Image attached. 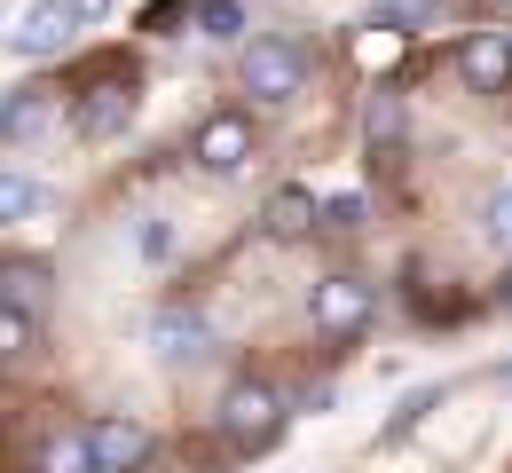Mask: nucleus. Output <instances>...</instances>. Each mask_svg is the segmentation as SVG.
<instances>
[{
  "label": "nucleus",
  "mask_w": 512,
  "mask_h": 473,
  "mask_svg": "<svg viewBox=\"0 0 512 473\" xmlns=\"http://www.w3.org/2000/svg\"><path fill=\"white\" fill-rule=\"evenodd\" d=\"M40 198H48V190H40L32 174H0V221H24V213H40Z\"/></svg>",
  "instance_id": "nucleus-18"
},
{
  "label": "nucleus",
  "mask_w": 512,
  "mask_h": 473,
  "mask_svg": "<svg viewBox=\"0 0 512 473\" xmlns=\"http://www.w3.org/2000/svg\"><path fill=\"white\" fill-rule=\"evenodd\" d=\"M253 150H260V135L245 111H213V119H197V135H190V158L205 174H245Z\"/></svg>",
  "instance_id": "nucleus-4"
},
{
  "label": "nucleus",
  "mask_w": 512,
  "mask_h": 473,
  "mask_svg": "<svg viewBox=\"0 0 512 473\" xmlns=\"http://www.w3.org/2000/svg\"><path fill=\"white\" fill-rule=\"evenodd\" d=\"M394 135H402V103L379 95V103H371V142H394Z\"/></svg>",
  "instance_id": "nucleus-22"
},
{
  "label": "nucleus",
  "mask_w": 512,
  "mask_h": 473,
  "mask_svg": "<svg viewBox=\"0 0 512 473\" xmlns=\"http://www.w3.org/2000/svg\"><path fill=\"white\" fill-rule=\"evenodd\" d=\"M497 8H512V0H497Z\"/></svg>",
  "instance_id": "nucleus-25"
},
{
  "label": "nucleus",
  "mask_w": 512,
  "mask_h": 473,
  "mask_svg": "<svg viewBox=\"0 0 512 473\" xmlns=\"http://www.w3.org/2000/svg\"><path fill=\"white\" fill-rule=\"evenodd\" d=\"M457 71H465L473 95H505V87H512V32H465Z\"/></svg>",
  "instance_id": "nucleus-6"
},
{
  "label": "nucleus",
  "mask_w": 512,
  "mask_h": 473,
  "mask_svg": "<svg viewBox=\"0 0 512 473\" xmlns=\"http://www.w3.org/2000/svg\"><path fill=\"white\" fill-rule=\"evenodd\" d=\"M134 253H142L150 269H166V261L182 253V237H174V221H166V213H142V221H134Z\"/></svg>",
  "instance_id": "nucleus-16"
},
{
  "label": "nucleus",
  "mask_w": 512,
  "mask_h": 473,
  "mask_svg": "<svg viewBox=\"0 0 512 473\" xmlns=\"http://www.w3.org/2000/svg\"><path fill=\"white\" fill-rule=\"evenodd\" d=\"M371 24H386V32H426V24H442V0H371Z\"/></svg>",
  "instance_id": "nucleus-15"
},
{
  "label": "nucleus",
  "mask_w": 512,
  "mask_h": 473,
  "mask_svg": "<svg viewBox=\"0 0 512 473\" xmlns=\"http://www.w3.org/2000/svg\"><path fill=\"white\" fill-rule=\"evenodd\" d=\"M260 229H268L276 245L308 237V229H316V190H300V182H292V190H276V198H268V213H260Z\"/></svg>",
  "instance_id": "nucleus-11"
},
{
  "label": "nucleus",
  "mask_w": 512,
  "mask_h": 473,
  "mask_svg": "<svg viewBox=\"0 0 512 473\" xmlns=\"http://www.w3.org/2000/svg\"><path fill=\"white\" fill-rule=\"evenodd\" d=\"M71 16H79V24H103V16H111V0H71Z\"/></svg>",
  "instance_id": "nucleus-23"
},
{
  "label": "nucleus",
  "mask_w": 512,
  "mask_h": 473,
  "mask_svg": "<svg viewBox=\"0 0 512 473\" xmlns=\"http://www.w3.org/2000/svg\"><path fill=\"white\" fill-rule=\"evenodd\" d=\"M245 95L268 103V111H292V103L308 95V56H300V40H253V48H245Z\"/></svg>",
  "instance_id": "nucleus-2"
},
{
  "label": "nucleus",
  "mask_w": 512,
  "mask_h": 473,
  "mask_svg": "<svg viewBox=\"0 0 512 473\" xmlns=\"http://www.w3.org/2000/svg\"><path fill=\"white\" fill-rule=\"evenodd\" d=\"M127 119H134V79H103V87H87V103H79L71 127L87 142H103V135H119Z\"/></svg>",
  "instance_id": "nucleus-9"
},
{
  "label": "nucleus",
  "mask_w": 512,
  "mask_h": 473,
  "mask_svg": "<svg viewBox=\"0 0 512 473\" xmlns=\"http://www.w3.org/2000/svg\"><path fill=\"white\" fill-rule=\"evenodd\" d=\"M48 135V95L40 87H8L0 95V142H32Z\"/></svg>",
  "instance_id": "nucleus-12"
},
{
  "label": "nucleus",
  "mask_w": 512,
  "mask_h": 473,
  "mask_svg": "<svg viewBox=\"0 0 512 473\" xmlns=\"http://www.w3.org/2000/svg\"><path fill=\"white\" fill-rule=\"evenodd\" d=\"M71 32H79V16H71V0H32V16L16 24V56H32V64H48V56H64Z\"/></svg>",
  "instance_id": "nucleus-7"
},
{
  "label": "nucleus",
  "mask_w": 512,
  "mask_h": 473,
  "mask_svg": "<svg viewBox=\"0 0 512 473\" xmlns=\"http://www.w3.org/2000/svg\"><path fill=\"white\" fill-rule=\"evenodd\" d=\"M190 24L205 40H245V0H190Z\"/></svg>",
  "instance_id": "nucleus-14"
},
{
  "label": "nucleus",
  "mask_w": 512,
  "mask_h": 473,
  "mask_svg": "<svg viewBox=\"0 0 512 473\" xmlns=\"http://www.w3.org/2000/svg\"><path fill=\"white\" fill-rule=\"evenodd\" d=\"M497 387H505V395H512V363H497Z\"/></svg>",
  "instance_id": "nucleus-24"
},
{
  "label": "nucleus",
  "mask_w": 512,
  "mask_h": 473,
  "mask_svg": "<svg viewBox=\"0 0 512 473\" xmlns=\"http://www.w3.org/2000/svg\"><path fill=\"white\" fill-rule=\"evenodd\" d=\"M32 347H40V316H32V308H16V300H0V371L32 363Z\"/></svg>",
  "instance_id": "nucleus-13"
},
{
  "label": "nucleus",
  "mask_w": 512,
  "mask_h": 473,
  "mask_svg": "<svg viewBox=\"0 0 512 473\" xmlns=\"http://www.w3.org/2000/svg\"><path fill=\"white\" fill-rule=\"evenodd\" d=\"M323 229H331V237H355V229H363V198H331L323 205Z\"/></svg>",
  "instance_id": "nucleus-21"
},
{
  "label": "nucleus",
  "mask_w": 512,
  "mask_h": 473,
  "mask_svg": "<svg viewBox=\"0 0 512 473\" xmlns=\"http://www.w3.org/2000/svg\"><path fill=\"white\" fill-rule=\"evenodd\" d=\"M371 316H379V292H371L363 276H316V292H308V324H316L323 339H355Z\"/></svg>",
  "instance_id": "nucleus-3"
},
{
  "label": "nucleus",
  "mask_w": 512,
  "mask_h": 473,
  "mask_svg": "<svg viewBox=\"0 0 512 473\" xmlns=\"http://www.w3.org/2000/svg\"><path fill=\"white\" fill-rule=\"evenodd\" d=\"M87 442H95V466H103V473H142V466H150V426L127 418V410L87 418Z\"/></svg>",
  "instance_id": "nucleus-5"
},
{
  "label": "nucleus",
  "mask_w": 512,
  "mask_h": 473,
  "mask_svg": "<svg viewBox=\"0 0 512 473\" xmlns=\"http://www.w3.org/2000/svg\"><path fill=\"white\" fill-rule=\"evenodd\" d=\"M24 473H103L95 466V442H87V426H56L40 450H32V466Z\"/></svg>",
  "instance_id": "nucleus-10"
},
{
  "label": "nucleus",
  "mask_w": 512,
  "mask_h": 473,
  "mask_svg": "<svg viewBox=\"0 0 512 473\" xmlns=\"http://www.w3.org/2000/svg\"><path fill=\"white\" fill-rule=\"evenodd\" d=\"M481 221H489V237H497V245L512 253V182H505V190H489V205H481Z\"/></svg>",
  "instance_id": "nucleus-19"
},
{
  "label": "nucleus",
  "mask_w": 512,
  "mask_h": 473,
  "mask_svg": "<svg viewBox=\"0 0 512 473\" xmlns=\"http://www.w3.org/2000/svg\"><path fill=\"white\" fill-rule=\"evenodd\" d=\"M40 292H48V269H40V261H8V269H0V300L40 308Z\"/></svg>",
  "instance_id": "nucleus-17"
},
{
  "label": "nucleus",
  "mask_w": 512,
  "mask_h": 473,
  "mask_svg": "<svg viewBox=\"0 0 512 473\" xmlns=\"http://www.w3.org/2000/svg\"><path fill=\"white\" fill-rule=\"evenodd\" d=\"M150 347H158V363H197V355H213V324L197 308H158L150 316Z\"/></svg>",
  "instance_id": "nucleus-8"
},
{
  "label": "nucleus",
  "mask_w": 512,
  "mask_h": 473,
  "mask_svg": "<svg viewBox=\"0 0 512 473\" xmlns=\"http://www.w3.org/2000/svg\"><path fill=\"white\" fill-rule=\"evenodd\" d=\"M284 395L276 387H260V379H237L229 395H221V410H213V426H221V442L229 450H268L276 434H284Z\"/></svg>",
  "instance_id": "nucleus-1"
},
{
  "label": "nucleus",
  "mask_w": 512,
  "mask_h": 473,
  "mask_svg": "<svg viewBox=\"0 0 512 473\" xmlns=\"http://www.w3.org/2000/svg\"><path fill=\"white\" fill-rule=\"evenodd\" d=\"M442 403V387H418V395H410V403L394 410V426H386V442H402V434H410V426H418V418H426V410Z\"/></svg>",
  "instance_id": "nucleus-20"
}]
</instances>
